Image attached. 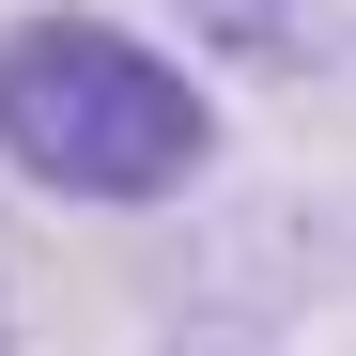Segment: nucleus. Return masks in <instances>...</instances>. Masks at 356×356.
<instances>
[{
	"label": "nucleus",
	"mask_w": 356,
	"mask_h": 356,
	"mask_svg": "<svg viewBox=\"0 0 356 356\" xmlns=\"http://www.w3.org/2000/svg\"><path fill=\"white\" fill-rule=\"evenodd\" d=\"M0 356H16V264H0Z\"/></svg>",
	"instance_id": "4"
},
{
	"label": "nucleus",
	"mask_w": 356,
	"mask_h": 356,
	"mask_svg": "<svg viewBox=\"0 0 356 356\" xmlns=\"http://www.w3.org/2000/svg\"><path fill=\"white\" fill-rule=\"evenodd\" d=\"M155 356H294L279 325H248V310H232V325H186V341H155Z\"/></svg>",
	"instance_id": "3"
},
{
	"label": "nucleus",
	"mask_w": 356,
	"mask_h": 356,
	"mask_svg": "<svg viewBox=\"0 0 356 356\" xmlns=\"http://www.w3.org/2000/svg\"><path fill=\"white\" fill-rule=\"evenodd\" d=\"M202 16V47H232L248 78H310V16L294 0H186Z\"/></svg>",
	"instance_id": "2"
},
{
	"label": "nucleus",
	"mask_w": 356,
	"mask_h": 356,
	"mask_svg": "<svg viewBox=\"0 0 356 356\" xmlns=\"http://www.w3.org/2000/svg\"><path fill=\"white\" fill-rule=\"evenodd\" d=\"M0 170L78 217H155L217 170V93L155 31L47 0V16L0 31Z\"/></svg>",
	"instance_id": "1"
}]
</instances>
